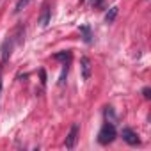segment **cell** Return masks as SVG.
<instances>
[{
	"mask_svg": "<svg viewBox=\"0 0 151 151\" xmlns=\"http://www.w3.org/2000/svg\"><path fill=\"white\" fill-rule=\"evenodd\" d=\"M101 2H103V0H91V4H93L94 7H100V6H101Z\"/></svg>",
	"mask_w": 151,
	"mask_h": 151,
	"instance_id": "14",
	"label": "cell"
},
{
	"mask_svg": "<svg viewBox=\"0 0 151 151\" xmlns=\"http://www.w3.org/2000/svg\"><path fill=\"white\" fill-rule=\"evenodd\" d=\"M78 133H80L78 123H73L71 128H69V133H68V137H66V147H68V149H73V147H75V144H77V140H78Z\"/></svg>",
	"mask_w": 151,
	"mask_h": 151,
	"instance_id": "2",
	"label": "cell"
},
{
	"mask_svg": "<svg viewBox=\"0 0 151 151\" xmlns=\"http://www.w3.org/2000/svg\"><path fill=\"white\" fill-rule=\"evenodd\" d=\"M53 59H55V60H62L64 64H68L69 59H71V52H59V53L53 55Z\"/></svg>",
	"mask_w": 151,
	"mask_h": 151,
	"instance_id": "8",
	"label": "cell"
},
{
	"mask_svg": "<svg viewBox=\"0 0 151 151\" xmlns=\"http://www.w3.org/2000/svg\"><path fill=\"white\" fill-rule=\"evenodd\" d=\"M39 23H41V27H46L50 23V7H45L43 9V14L39 18Z\"/></svg>",
	"mask_w": 151,
	"mask_h": 151,
	"instance_id": "7",
	"label": "cell"
},
{
	"mask_svg": "<svg viewBox=\"0 0 151 151\" xmlns=\"http://www.w3.org/2000/svg\"><path fill=\"white\" fill-rule=\"evenodd\" d=\"M80 32L84 34V41H86V43H91V41H93V36H91V29H89L87 25H84V27L80 29Z\"/></svg>",
	"mask_w": 151,
	"mask_h": 151,
	"instance_id": "9",
	"label": "cell"
},
{
	"mask_svg": "<svg viewBox=\"0 0 151 151\" xmlns=\"http://www.w3.org/2000/svg\"><path fill=\"white\" fill-rule=\"evenodd\" d=\"M0 91H2V80H0Z\"/></svg>",
	"mask_w": 151,
	"mask_h": 151,
	"instance_id": "15",
	"label": "cell"
},
{
	"mask_svg": "<svg viewBox=\"0 0 151 151\" xmlns=\"http://www.w3.org/2000/svg\"><path fill=\"white\" fill-rule=\"evenodd\" d=\"M117 11H119V7H110V11L105 14V22L107 23H114V20H116V16H117Z\"/></svg>",
	"mask_w": 151,
	"mask_h": 151,
	"instance_id": "6",
	"label": "cell"
},
{
	"mask_svg": "<svg viewBox=\"0 0 151 151\" xmlns=\"http://www.w3.org/2000/svg\"><path fill=\"white\" fill-rule=\"evenodd\" d=\"M116 135H117L116 126H114L112 123H105V124L101 126L100 133H98V142L103 144V146H107V144H110V142L116 139Z\"/></svg>",
	"mask_w": 151,
	"mask_h": 151,
	"instance_id": "1",
	"label": "cell"
},
{
	"mask_svg": "<svg viewBox=\"0 0 151 151\" xmlns=\"http://www.w3.org/2000/svg\"><path fill=\"white\" fill-rule=\"evenodd\" d=\"M80 69H82V80L87 82L91 78V60H89V57L80 59Z\"/></svg>",
	"mask_w": 151,
	"mask_h": 151,
	"instance_id": "4",
	"label": "cell"
},
{
	"mask_svg": "<svg viewBox=\"0 0 151 151\" xmlns=\"http://www.w3.org/2000/svg\"><path fill=\"white\" fill-rule=\"evenodd\" d=\"M66 77H68V64H64V69H62V73H60V78H59V86H64V82H66Z\"/></svg>",
	"mask_w": 151,
	"mask_h": 151,
	"instance_id": "11",
	"label": "cell"
},
{
	"mask_svg": "<svg viewBox=\"0 0 151 151\" xmlns=\"http://www.w3.org/2000/svg\"><path fill=\"white\" fill-rule=\"evenodd\" d=\"M29 2H32V0H18V4H16V7H14V13H20Z\"/></svg>",
	"mask_w": 151,
	"mask_h": 151,
	"instance_id": "10",
	"label": "cell"
},
{
	"mask_svg": "<svg viewBox=\"0 0 151 151\" xmlns=\"http://www.w3.org/2000/svg\"><path fill=\"white\" fill-rule=\"evenodd\" d=\"M39 75H41V84L45 86V84H46V73H45V69H41V71H39Z\"/></svg>",
	"mask_w": 151,
	"mask_h": 151,
	"instance_id": "13",
	"label": "cell"
},
{
	"mask_svg": "<svg viewBox=\"0 0 151 151\" xmlns=\"http://www.w3.org/2000/svg\"><path fill=\"white\" fill-rule=\"evenodd\" d=\"M121 135H123V140H124V142H128L130 146H137V144H140V139H139V135H137V133H135L132 128H123Z\"/></svg>",
	"mask_w": 151,
	"mask_h": 151,
	"instance_id": "3",
	"label": "cell"
},
{
	"mask_svg": "<svg viewBox=\"0 0 151 151\" xmlns=\"http://www.w3.org/2000/svg\"><path fill=\"white\" fill-rule=\"evenodd\" d=\"M142 94H144V98H146V100H149V98H151V91H149V87H144Z\"/></svg>",
	"mask_w": 151,
	"mask_h": 151,
	"instance_id": "12",
	"label": "cell"
},
{
	"mask_svg": "<svg viewBox=\"0 0 151 151\" xmlns=\"http://www.w3.org/2000/svg\"><path fill=\"white\" fill-rule=\"evenodd\" d=\"M11 50H13V39H6L4 45H2V62H6L9 57H11Z\"/></svg>",
	"mask_w": 151,
	"mask_h": 151,
	"instance_id": "5",
	"label": "cell"
}]
</instances>
